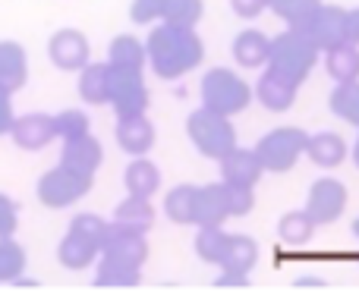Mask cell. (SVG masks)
Returning a JSON list of instances; mask_svg holds the SVG:
<instances>
[{"instance_id":"29","label":"cell","mask_w":359,"mask_h":308,"mask_svg":"<svg viewBox=\"0 0 359 308\" xmlns=\"http://www.w3.org/2000/svg\"><path fill=\"white\" fill-rule=\"evenodd\" d=\"M316 227L318 223L309 217V211H290V214H284L278 220V236H280V242L284 246H293V248H299V246H306V242L316 236Z\"/></svg>"},{"instance_id":"36","label":"cell","mask_w":359,"mask_h":308,"mask_svg":"<svg viewBox=\"0 0 359 308\" xmlns=\"http://www.w3.org/2000/svg\"><path fill=\"white\" fill-rule=\"evenodd\" d=\"M69 230H76V233H82L86 239H92L95 246H104V239H107V233H111V220H104V217H98V214H76L73 217V223H69Z\"/></svg>"},{"instance_id":"32","label":"cell","mask_w":359,"mask_h":308,"mask_svg":"<svg viewBox=\"0 0 359 308\" xmlns=\"http://www.w3.org/2000/svg\"><path fill=\"white\" fill-rule=\"evenodd\" d=\"M192 208H196V186H174L164 195V214H168L170 223H180V227L192 223Z\"/></svg>"},{"instance_id":"6","label":"cell","mask_w":359,"mask_h":308,"mask_svg":"<svg viewBox=\"0 0 359 308\" xmlns=\"http://www.w3.org/2000/svg\"><path fill=\"white\" fill-rule=\"evenodd\" d=\"M293 29L303 38H309L318 50H328L341 41H350V10L337 4H322L316 13H309L306 19H299Z\"/></svg>"},{"instance_id":"12","label":"cell","mask_w":359,"mask_h":308,"mask_svg":"<svg viewBox=\"0 0 359 308\" xmlns=\"http://www.w3.org/2000/svg\"><path fill=\"white\" fill-rule=\"evenodd\" d=\"M10 139L22 151H41L57 139V123L50 113H25V117H16Z\"/></svg>"},{"instance_id":"18","label":"cell","mask_w":359,"mask_h":308,"mask_svg":"<svg viewBox=\"0 0 359 308\" xmlns=\"http://www.w3.org/2000/svg\"><path fill=\"white\" fill-rule=\"evenodd\" d=\"M29 82V54L19 41H0V88L16 94Z\"/></svg>"},{"instance_id":"30","label":"cell","mask_w":359,"mask_h":308,"mask_svg":"<svg viewBox=\"0 0 359 308\" xmlns=\"http://www.w3.org/2000/svg\"><path fill=\"white\" fill-rule=\"evenodd\" d=\"M328 107L337 120L359 130V79L356 82H337L334 92L328 94Z\"/></svg>"},{"instance_id":"46","label":"cell","mask_w":359,"mask_h":308,"mask_svg":"<svg viewBox=\"0 0 359 308\" xmlns=\"http://www.w3.org/2000/svg\"><path fill=\"white\" fill-rule=\"evenodd\" d=\"M353 164H356V170H359V136H356V142H353Z\"/></svg>"},{"instance_id":"2","label":"cell","mask_w":359,"mask_h":308,"mask_svg":"<svg viewBox=\"0 0 359 308\" xmlns=\"http://www.w3.org/2000/svg\"><path fill=\"white\" fill-rule=\"evenodd\" d=\"M318 54H322V50H318L309 38H303L293 25H287V31H280V35L271 38L268 69H274V73L284 76V79L293 82V85H303V82L309 79L312 66H316Z\"/></svg>"},{"instance_id":"35","label":"cell","mask_w":359,"mask_h":308,"mask_svg":"<svg viewBox=\"0 0 359 308\" xmlns=\"http://www.w3.org/2000/svg\"><path fill=\"white\" fill-rule=\"evenodd\" d=\"M318 6H322V0H268V10L278 19H284L287 25H297L299 19L316 13Z\"/></svg>"},{"instance_id":"25","label":"cell","mask_w":359,"mask_h":308,"mask_svg":"<svg viewBox=\"0 0 359 308\" xmlns=\"http://www.w3.org/2000/svg\"><path fill=\"white\" fill-rule=\"evenodd\" d=\"M123 186H126V195L151 198L161 189V170H158L145 154L142 158H133V164L123 170Z\"/></svg>"},{"instance_id":"14","label":"cell","mask_w":359,"mask_h":308,"mask_svg":"<svg viewBox=\"0 0 359 308\" xmlns=\"http://www.w3.org/2000/svg\"><path fill=\"white\" fill-rule=\"evenodd\" d=\"M230 217L227 204V186L224 183H208L196 186V208H192V223L196 227H224Z\"/></svg>"},{"instance_id":"40","label":"cell","mask_w":359,"mask_h":308,"mask_svg":"<svg viewBox=\"0 0 359 308\" xmlns=\"http://www.w3.org/2000/svg\"><path fill=\"white\" fill-rule=\"evenodd\" d=\"M19 230V208L10 195L0 192V236H13Z\"/></svg>"},{"instance_id":"38","label":"cell","mask_w":359,"mask_h":308,"mask_svg":"<svg viewBox=\"0 0 359 308\" xmlns=\"http://www.w3.org/2000/svg\"><path fill=\"white\" fill-rule=\"evenodd\" d=\"M164 6H168V0H133V6H130V19H133L136 25L161 22Z\"/></svg>"},{"instance_id":"13","label":"cell","mask_w":359,"mask_h":308,"mask_svg":"<svg viewBox=\"0 0 359 308\" xmlns=\"http://www.w3.org/2000/svg\"><path fill=\"white\" fill-rule=\"evenodd\" d=\"M60 164L69 167V170H76V173H82V176L95 179L98 167L104 164V148H101V142L92 136V132H86V136H79V139H67V142H63V151H60Z\"/></svg>"},{"instance_id":"11","label":"cell","mask_w":359,"mask_h":308,"mask_svg":"<svg viewBox=\"0 0 359 308\" xmlns=\"http://www.w3.org/2000/svg\"><path fill=\"white\" fill-rule=\"evenodd\" d=\"M114 136H117L120 151L133 154V158H142V154L155 148L158 132H155V123L149 120V113H133V117H117Z\"/></svg>"},{"instance_id":"47","label":"cell","mask_w":359,"mask_h":308,"mask_svg":"<svg viewBox=\"0 0 359 308\" xmlns=\"http://www.w3.org/2000/svg\"><path fill=\"white\" fill-rule=\"evenodd\" d=\"M353 236H356V239H359V217H356V220H353Z\"/></svg>"},{"instance_id":"45","label":"cell","mask_w":359,"mask_h":308,"mask_svg":"<svg viewBox=\"0 0 359 308\" xmlns=\"http://www.w3.org/2000/svg\"><path fill=\"white\" fill-rule=\"evenodd\" d=\"M297 284H299V286H322L325 280H318V277H299Z\"/></svg>"},{"instance_id":"31","label":"cell","mask_w":359,"mask_h":308,"mask_svg":"<svg viewBox=\"0 0 359 308\" xmlns=\"http://www.w3.org/2000/svg\"><path fill=\"white\" fill-rule=\"evenodd\" d=\"M192 246H196V255L205 265L221 267L224 255H227V246H230V233H224V227H198V236Z\"/></svg>"},{"instance_id":"22","label":"cell","mask_w":359,"mask_h":308,"mask_svg":"<svg viewBox=\"0 0 359 308\" xmlns=\"http://www.w3.org/2000/svg\"><path fill=\"white\" fill-rule=\"evenodd\" d=\"M142 284V267L126 265V261L107 258L98 255V265H95V286H111V290H133V286Z\"/></svg>"},{"instance_id":"44","label":"cell","mask_w":359,"mask_h":308,"mask_svg":"<svg viewBox=\"0 0 359 308\" xmlns=\"http://www.w3.org/2000/svg\"><path fill=\"white\" fill-rule=\"evenodd\" d=\"M350 41L359 44V6L350 10Z\"/></svg>"},{"instance_id":"10","label":"cell","mask_w":359,"mask_h":308,"mask_svg":"<svg viewBox=\"0 0 359 308\" xmlns=\"http://www.w3.org/2000/svg\"><path fill=\"white\" fill-rule=\"evenodd\" d=\"M48 57L63 73H79V69L92 60V44H88V38L82 35L79 29H60L50 35Z\"/></svg>"},{"instance_id":"20","label":"cell","mask_w":359,"mask_h":308,"mask_svg":"<svg viewBox=\"0 0 359 308\" xmlns=\"http://www.w3.org/2000/svg\"><path fill=\"white\" fill-rule=\"evenodd\" d=\"M98 255H101V248L92 239H86L82 233H76V230H67V236L57 246V261L67 271H86V267H92L98 261Z\"/></svg>"},{"instance_id":"17","label":"cell","mask_w":359,"mask_h":308,"mask_svg":"<svg viewBox=\"0 0 359 308\" xmlns=\"http://www.w3.org/2000/svg\"><path fill=\"white\" fill-rule=\"evenodd\" d=\"M297 92H299V85L287 82L284 76H278L268 66H265V73H262V79L255 82V98H259V104L271 113L290 111V107L297 104Z\"/></svg>"},{"instance_id":"16","label":"cell","mask_w":359,"mask_h":308,"mask_svg":"<svg viewBox=\"0 0 359 308\" xmlns=\"http://www.w3.org/2000/svg\"><path fill=\"white\" fill-rule=\"evenodd\" d=\"M101 255L142 267L145 258H149V242H145V233H133V230L114 227L111 223V233H107L104 246H101Z\"/></svg>"},{"instance_id":"34","label":"cell","mask_w":359,"mask_h":308,"mask_svg":"<svg viewBox=\"0 0 359 308\" xmlns=\"http://www.w3.org/2000/svg\"><path fill=\"white\" fill-rule=\"evenodd\" d=\"M202 13H205L202 0H168L161 22L183 25V29H196L198 19H202Z\"/></svg>"},{"instance_id":"42","label":"cell","mask_w":359,"mask_h":308,"mask_svg":"<svg viewBox=\"0 0 359 308\" xmlns=\"http://www.w3.org/2000/svg\"><path fill=\"white\" fill-rule=\"evenodd\" d=\"M230 6L240 19H255L268 10V0H230Z\"/></svg>"},{"instance_id":"8","label":"cell","mask_w":359,"mask_h":308,"mask_svg":"<svg viewBox=\"0 0 359 308\" xmlns=\"http://www.w3.org/2000/svg\"><path fill=\"white\" fill-rule=\"evenodd\" d=\"M347 202H350L347 186L334 176L316 179L309 186V192H306V211H309V217L316 223H334L347 211Z\"/></svg>"},{"instance_id":"43","label":"cell","mask_w":359,"mask_h":308,"mask_svg":"<svg viewBox=\"0 0 359 308\" xmlns=\"http://www.w3.org/2000/svg\"><path fill=\"white\" fill-rule=\"evenodd\" d=\"M215 286H249V274H236V271H224L215 280Z\"/></svg>"},{"instance_id":"9","label":"cell","mask_w":359,"mask_h":308,"mask_svg":"<svg viewBox=\"0 0 359 308\" xmlns=\"http://www.w3.org/2000/svg\"><path fill=\"white\" fill-rule=\"evenodd\" d=\"M111 107L117 117L149 113V85L136 69H114L111 66Z\"/></svg>"},{"instance_id":"5","label":"cell","mask_w":359,"mask_h":308,"mask_svg":"<svg viewBox=\"0 0 359 308\" xmlns=\"http://www.w3.org/2000/svg\"><path fill=\"white\" fill-rule=\"evenodd\" d=\"M309 145V132L299 126H278V130L265 132L255 145V154L265 164V173H290L297 160L306 154Z\"/></svg>"},{"instance_id":"3","label":"cell","mask_w":359,"mask_h":308,"mask_svg":"<svg viewBox=\"0 0 359 308\" xmlns=\"http://www.w3.org/2000/svg\"><path fill=\"white\" fill-rule=\"evenodd\" d=\"M186 136L196 145V151L208 160H221L236 148V130H233V123H230V117H224V113H217V111H208V107H198V111L189 113V120H186Z\"/></svg>"},{"instance_id":"37","label":"cell","mask_w":359,"mask_h":308,"mask_svg":"<svg viewBox=\"0 0 359 308\" xmlns=\"http://www.w3.org/2000/svg\"><path fill=\"white\" fill-rule=\"evenodd\" d=\"M54 123H57V139H79V136H86V132H92L88 130V113H82V111H60L54 117Z\"/></svg>"},{"instance_id":"28","label":"cell","mask_w":359,"mask_h":308,"mask_svg":"<svg viewBox=\"0 0 359 308\" xmlns=\"http://www.w3.org/2000/svg\"><path fill=\"white\" fill-rule=\"evenodd\" d=\"M255 265H259V242H255L252 236L230 233V246H227V255H224V261H221V271L249 274Z\"/></svg>"},{"instance_id":"27","label":"cell","mask_w":359,"mask_h":308,"mask_svg":"<svg viewBox=\"0 0 359 308\" xmlns=\"http://www.w3.org/2000/svg\"><path fill=\"white\" fill-rule=\"evenodd\" d=\"M325 66L334 82H356L359 79V44L341 41L325 50Z\"/></svg>"},{"instance_id":"7","label":"cell","mask_w":359,"mask_h":308,"mask_svg":"<svg viewBox=\"0 0 359 308\" xmlns=\"http://www.w3.org/2000/svg\"><path fill=\"white\" fill-rule=\"evenodd\" d=\"M92 183L95 179L82 176V173L69 170V167L57 164L54 170H48L41 179H38V202L44 204V208H54V211H63L69 208V204L82 202V198L92 192Z\"/></svg>"},{"instance_id":"1","label":"cell","mask_w":359,"mask_h":308,"mask_svg":"<svg viewBox=\"0 0 359 308\" xmlns=\"http://www.w3.org/2000/svg\"><path fill=\"white\" fill-rule=\"evenodd\" d=\"M145 50H149V69L158 79H183L205 60V44L196 29L170 22H158L149 31Z\"/></svg>"},{"instance_id":"41","label":"cell","mask_w":359,"mask_h":308,"mask_svg":"<svg viewBox=\"0 0 359 308\" xmlns=\"http://www.w3.org/2000/svg\"><path fill=\"white\" fill-rule=\"evenodd\" d=\"M13 123H16V111H13V94L0 88V136H10Z\"/></svg>"},{"instance_id":"4","label":"cell","mask_w":359,"mask_h":308,"mask_svg":"<svg viewBox=\"0 0 359 308\" xmlns=\"http://www.w3.org/2000/svg\"><path fill=\"white\" fill-rule=\"evenodd\" d=\"M255 98V88H249V82L233 69L215 66L202 76V107L217 111L224 117H236L249 107V101Z\"/></svg>"},{"instance_id":"23","label":"cell","mask_w":359,"mask_h":308,"mask_svg":"<svg viewBox=\"0 0 359 308\" xmlns=\"http://www.w3.org/2000/svg\"><path fill=\"white\" fill-rule=\"evenodd\" d=\"M114 227L133 230V233H149L155 227V208H151V198H136L126 195L123 202L114 208Z\"/></svg>"},{"instance_id":"33","label":"cell","mask_w":359,"mask_h":308,"mask_svg":"<svg viewBox=\"0 0 359 308\" xmlns=\"http://www.w3.org/2000/svg\"><path fill=\"white\" fill-rule=\"evenodd\" d=\"M25 248L13 236H0V284H16L25 274Z\"/></svg>"},{"instance_id":"24","label":"cell","mask_w":359,"mask_h":308,"mask_svg":"<svg viewBox=\"0 0 359 308\" xmlns=\"http://www.w3.org/2000/svg\"><path fill=\"white\" fill-rule=\"evenodd\" d=\"M306 158L316 167H322V170H334V167H341L347 160V142L337 132H316V136H309Z\"/></svg>"},{"instance_id":"26","label":"cell","mask_w":359,"mask_h":308,"mask_svg":"<svg viewBox=\"0 0 359 308\" xmlns=\"http://www.w3.org/2000/svg\"><path fill=\"white\" fill-rule=\"evenodd\" d=\"M107 63H111L114 69H136V73H145V66H149L145 41H139L136 35H117L111 41V50H107Z\"/></svg>"},{"instance_id":"21","label":"cell","mask_w":359,"mask_h":308,"mask_svg":"<svg viewBox=\"0 0 359 308\" xmlns=\"http://www.w3.org/2000/svg\"><path fill=\"white\" fill-rule=\"evenodd\" d=\"M79 98L92 107L111 104V63H92L79 69Z\"/></svg>"},{"instance_id":"15","label":"cell","mask_w":359,"mask_h":308,"mask_svg":"<svg viewBox=\"0 0 359 308\" xmlns=\"http://www.w3.org/2000/svg\"><path fill=\"white\" fill-rule=\"evenodd\" d=\"M217 164H221L224 183L246 186V189H255V183H259L262 173H265V164H262V158L255 154V148H240V145H236L227 158L217 160Z\"/></svg>"},{"instance_id":"39","label":"cell","mask_w":359,"mask_h":308,"mask_svg":"<svg viewBox=\"0 0 359 308\" xmlns=\"http://www.w3.org/2000/svg\"><path fill=\"white\" fill-rule=\"evenodd\" d=\"M224 183V179H221ZM227 186V204H230V217H246L249 211L255 208V195H252V189H246V186H230V183H224Z\"/></svg>"},{"instance_id":"19","label":"cell","mask_w":359,"mask_h":308,"mask_svg":"<svg viewBox=\"0 0 359 308\" xmlns=\"http://www.w3.org/2000/svg\"><path fill=\"white\" fill-rule=\"evenodd\" d=\"M268 57H271V38L262 29H243L233 38V60L243 69H262L268 66Z\"/></svg>"}]
</instances>
